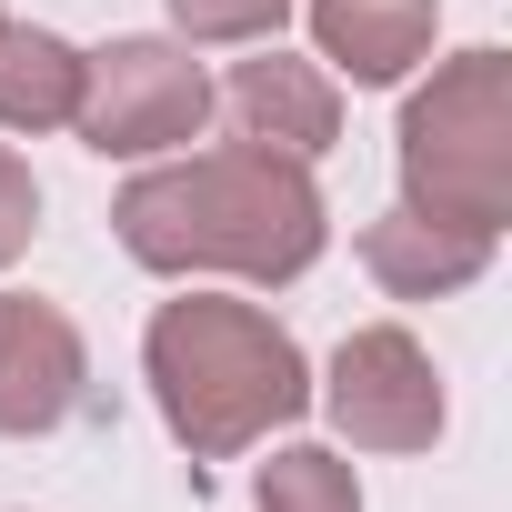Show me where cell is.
<instances>
[{"instance_id": "3", "label": "cell", "mask_w": 512, "mask_h": 512, "mask_svg": "<svg viewBox=\"0 0 512 512\" xmlns=\"http://www.w3.org/2000/svg\"><path fill=\"white\" fill-rule=\"evenodd\" d=\"M402 211L452 221V231H502L512 221V61L482 41L432 71L402 111Z\"/></svg>"}, {"instance_id": "11", "label": "cell", "mask_w": 512, "mask_h": 512, "mask_svg": "<svg viewBox=\"0 0 512 512\" xmlns=\"http://www.w3.org/2000/svg\"><path fill=\"white\" fill-rule=\"evenodd\" d=\"M251 512H362V482H352L342 452L292 442V452H272V472H262V492H251Z\"/></svg>"}, {"instance_id": "1", "label": "cell", "mask_w": 512, "mask_h": 512, "mask_svg": "<svg viewBox=\"0 0 512 512\" xmlns=\"http://www.w3.org/2000/svg\"><path fill=\"white\" fill-rule=\"evenodd\" d=\"M111 231L141 272H241V282H292L322 262V191L282 151H191L171 171H141L111 201Z\"/></svg>"}, {"instance_id": "9", "label": "cell", "mask_w": 512, "mask_h": 512, "mask_svg": "<svg viewBox=\"0 0 512 512\" xmlns=\"http://www.w3.org/2000/svg\"><path fill=\"white\" fill-rule=\"evenodd\" d=\"M432 21H442V0H312V41L352 81H402L432 51Z\"/></svg>"}, {"instance_id": "13", "label": "cell", "mask_w": 512, "mask_h": 512, "mask_svg": "<svg viewBox=\"0 0 512 512\" xmlns=\"http://www.w3.org/2000/svg\"><path fill=\"white\" fill-rule=\"evenodd\" d=\"M31 231H41V181H31L21 151H0V272L31 251Z\"/></svg>"}, {"instance_id": "7", "label": "cell", "mask_w": 512, "mask_h": 512, "mask_svg": "<svg viewBox=\"0 0 512 512\" xmlns=\"http://www.w3.org/2000/svg\"><path fill=\"white\" fill-rule=\"evenodd\" d=\"M221 111H231V131H241L251 151H282V161H322V151L342 141V91H332V71H312V61H292V51L241 61V71L221 81Z\"/></svg>"}, {"instance_id": "8", "label": "cell", "mask_w": 512, "mask_h": 512, "mask_svg": "<svg viewBox=\"0 0 512 512\" xmlns=\"http://www.w3.org/2000/svg\"><path fill=\"white\" fill-rule=\"evenodd\" d=\"M362 262H372V282H382L392 302H442V292L482 282L492 241H482V231H452V221H422V211H382V221L362 231Z\"/></svg>"}, {"instance_id": "6", "label": "cell", "mask_w": 512, "mask_h": 512, "mask_svg": "<svg viewBox=\"0 0 512 512\" xmlns=\"http://www.w3.org/2000/svg\"><path fill=\"white\" fill-rule=\"evenodd\" d=\"M91 402V352H81V322L41 292H0V432L11 442H41L61 432L71 412Z\"/></svg>"}, {"instance_id": "4", "label": "cell", "mask_w": 512, "mask_h": 512, "mask_svg": "<svg viewBox=\"0 0 512 512\" xmlns=\"http://www.w3.org/2000/svg\"><path fill=\"white\" fill-rule=\"evenodd\" d=\"M81 141L111 151V161H141V151H171V141H201L211 121V81L181 41H111L101 61H81Z\"/></svg>"}, {"instance_id": "5", "label": "cell", "mask_w": 512, "mask_h": 512, "mask_svg": "<svg viewBox=\"0 0 512 512\" xmlns=\"http://www.w3.org/2000/svg\"><path fill=\"white\" fill-rule=\"evenodd\" d=\"M322 412H332L362 452H432V432H442V382H432V352H422L402 322L352 332V342L332 352Z\"/></svg>"}, {"instance_id": "12", "label": "cell", "mask_w": 512, "mask_h": 512, "mask_svg": "<svg viewBox=\"0 0 512 512\" xmlns=\"http://www.w3.org/2000/svg\"><path fill=\"white\" fill-rule=\"evenodd\" d=\"M171 21L191 41H272L292 21V0H171Z\"/></svg>"}, {"instance_id": "2", "label": "cell", "mask_w": 512, "mask_h": 512, "mask_svg": "<svg viewBox=\"0 0 512 512\" xmlns=\"http://www.w3.org/2000/svg\"><path fill=\"white\" fill-rule=\"evenodd\" d=\"M141 372H151V402L171 422V442L191 452V482L231 452H251L262 432L302 422L312 412V372H302V342L251 312V302H161L151 312V342H141Z\"/></svg>"}, {"instance_id": "10", "label": "cell", "mask_w": 512, "mask_h": 512, "mask_svg": "<svg viewBox=\"0 0 512 512\" xmlns=\"http://www.w3.org/2000/svg\"><path fill=\"white\" fill-rule=\"evenodd\" d=\"M81 111V51L61 31L0 21V131H61Z\"/></svg>"}]
</instances>
